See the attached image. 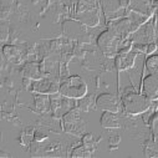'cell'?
<instances>
[{
    "label": "cell",
    "mask_w": 158,
    "mask_h": 158,
    "mask_svg": "<svg viewBox=\"0 0 158 158\" xmlns=\"http://www.w3.org/2000/svg\"><path fill=\"white\" fill-rule=\"evenodd\" d=\"M59 94L72 100H80L87 95V84L81 76L72 75L60 84Z\"/></svg>",
    "instance_id": "cell-2"
},
{
    "label": "cell",
    "mask_w": 158,
    "mask_h": 158,
    "mask_svg": "<svg viewBox=\"0 0 158 158\" xmlns=\"http://www.w3.org/2000/svg\"><path fill=\"white\" fill-rule=\"evenodd\" d=\"M78 108L82 112H89L92 108H96V97L94 95H86L85 97L78 100Z\"/></svg>",
    "instance_id": "cell-12"
},
{
    "label": "cell",
    "mask_w": 158,
    "mask_h": 158,
    "mask_svg": "<svg viewBox=\"0 0 158 158\" xmlns=\"http://www.w3.org/2000/svg\"><path fill=\"white\" fill-rule=\"evenodd\" d=\"M121 102L125 112L133 116L146 112L152 105V100L149 97H147L142 92H137L136 90H130L127 87L121 98Z\"/></svg>",
    "instance_id": "cell-1"
},
{
    "label": "cell",
    "mask_w": 158,
    "mask_h": 158,
    "mask_svg": "<svg viewBox=\"0 0 158 158\" xmlns=\"http://www.w3.org/2000/svg\"><path fill=\"white\" fill-rule=\"evenodd\" d=\"M141 92L149 97L152 101L157 100L158 96V73H148L143 77Z\"/></svg>",
    "instance_id": "cell-6"
},
{
    "label": "cell",
    "mask_w": 158,
    "mask_h": 158,
    "mask_svg": "<svg viewBox=\"0 0 158 158\" xmlns=\"http://www.w3.org/2000/svg\"><path fill=\"white\" fill-rule=\"evenodd\" d=\"M21 73L24 77L31 78V80H40L43 78V71L37 62H27L21 69Z\"/></svg>",
    "instance_id": "cell-10"
},
{
    "label": "cell",
    "mask_w": 158,
    "mask_h": 158,
    "mask_svg": "<svg viewBox=\"0 0 158 158\" xmlns=\"http://www.w3.org/2000/svg\"><path fill=\"white\" fill-rule=\"evenodd\" d=\"M3 55L8 61H16V59L20 56V51L14 45H5L3 48Z\"/></svg>",
    "instance_id": "cell-13"
},
{
    "label": "cell",
    "mask_w": 158,
    "mask_h": 158,
    "mask_svg": "<svg viewBox=\"0 0 158 158\" xmlns=\"http://www.w3.org/2000/svg\"><path fill=\"white\" fill-rule=\"evenodd\" d=\"M2 157H11V154H6V153L2 152Z\"/></svg>",
    "instance_id": "cell-20"
},
{
    "label": "cell",
    "mask_w": 158,
    "mask_h": 158,
    "mask_svg": "<svg viewBox=\"0 0 158 158\" xmlns=\"http://www.w3.org/2000/svg\"><path fill=\"white\" fill-rule=\"evenodd\" d=\"M100 123L102 128H106V130H117L121 127V121L118 118L117 113L111 112V111H103Z\"/></svg>",
    "instance_id": "cell-9"
},
{
    "label": "cell",
    "mask_w": 158,
    "mask_h": 158,
    "mask_svg": "<svg viewBox=\"0 0 158 158\" xmlns=\"http://www.w3.org/2000/svg\"><path fill=\"white\" fill-rule=\"evenodd\" d=\"M123 39L118 35L114 30L108 29L102 31L97 37V46L107 57H116L120 50V45Z\"/></svg>",
    "instance_id": "cell-3"
},
{
    "label": "cell",
    "mask_w": 158,
    "mask_h": 158,
    "mask_svg": "<svg viewBox=\"0 0 158 158\" xmlns=\"http://www.w3.org/2000/svg\"><path fill=\"white\" fill-rule=\"evenodd\" d=\"M120 142H121V137L120 136H112V137H110V139H108L110 149H116Z\"/></svg>",
    "instance_id": "cell-18"
},
{
    "label": "cell",
    "mask_w": 158,
    "mask_h": 158,
    "mask_svg": "<svg viewBox=\"0 0 158 158\" xmlns=\"http://www.w3.org/2000/svg\"><path fill=\"white\" fill-rule=\"evenodd\" d=\"M34 137H35V128L34 127H27L25 131H23L21 136L19 137V142L23 146H27V144H30V142L32 141Z\"/></svg>",
    "instance_id": "cell-14"
},
{
    "label": "cell",
    "mask_w": 158,
    "mask_h": 158,
    "mask_svg": "<svg viewBox=\"0 0 158 158\" xmlns=\"http://www.w3.org/2000/svg\"><path fill=\"white\" fill-rule=\"evenodd\" d=\"M121 105L122 102L113 94L103 92L96 97V108L101 111H111V112L118 113L121 112Z\"/></svg>",
    "instance_id": "cell-5"
},
{
    "label": "cell",
    "mask_w": 158,
    "mask_h": 158,
    "mask_svg": "<svg viewBox=\"0 0 158 158\" xmlns=\"http://www.w3.org/2000/svg\"><path fill=\"white\" fill-rule=\"evenodd\" d=\"M156 50H157V44H154V43H148L147 55H151V54H153V52H154Z\"/></svg>",
    "instance_id": "cell-19"
},
{
    "label": "cell",
    "mask_w": 158,
    "mask_h": 158,
    "mask_svg": "<svg viewBox=\"0 0 158 158\" xmlns=\"http://www.w3.org/2000/svg\"><path fill=\"white\" fill-rule=\"evenodd\" d=\"M91 154H92V152L90 149H87L84 144L75 147L73 151L71 152V157L72 158H76V157L77 158H86V157H90Z\"/></svg>",
    "instance_id": "cell-15"
},
{
    "label": "cell",
    "mask_w": 158,
    "mask_h": 158,
    "mask_svg": "<svg viewBox=\"0 0 158 158\" xmlns=\"http://www.w3.org/2000/svg\"><path fill=\"white\" fill-rule=\"evenodd\" d=\"M137 52L136 51H130V52H125V54H117L114 57V66L117 69V71H126L131 67H133L135 65V60H136Z\"/></svg>",
    "instance_id": "cell-8"
},
{
    "label": "cell",
    "mask_w": 158,
    "mask_h": 158,
    "mask_svg": "<svg viewBox=\"0 0 158 158\" xmlns=\"http://www.w3.org/2000/svg\"><path fill=\"white\" fill-rule=\"evenodd\" d=\"M146 69L149 73H158V55H151L146 60Z\"/></svg>",
    "instance_id": "cell-17"
},
{
    "label": "cell",
    "mask_w": 158,
    "mask_h": 158,
    "mask_svg": "<svg viewBox=\"0 0 158 158\" xmlns=\"http://www.w3.org/2000/svg\"><path fill=\"white\" fill-rule=\"evenodd\" d=\"M60 85L54 82L52 80L48 78H40V80H35L30 87V91L39 92V94H45V95H54L59 92Z\"/></svg>",
    "instance_id": "cell-7"
},
{
    "label": "cell",
    "mask_w": 158,
    "mask_h": 158,
    "mask_svg": "<svg viewBox=\"0 0 158 158\" xmlns=\"http://www.w3.org/2000/svg\"><path fill=\"white\" fill-rule=\"evenodd\" d=\"M81 112L78 107H73L62 116V128L65 132L73 136H81L85 132L86 123L81 118Z\"/></svg>",
    "instance_id": "cell-4"
},
{
    "label": "cell",
    "mask_w": 158,
    "mask_h": 158,
    "mask_svg": "<svg viewBox=\"0 0 158 158\" xmlns=\"http://www.w3.org/2000/svg\"><path fill=\"white\" fill-rule=\"evenodd\" d=\"M81 142H82V144H84L87 149H90L91 152H94V151L96 149V147H97V141L94 138V135H92V133H84Z\"/></svg>",
    "instance_id": "cell-16"
},
{
    "label": "cell",
    "mask_w": 158,
    "mask_h": 158,
    "mask_svg": "<svg viewBox=\"0 0 158 158\" xmlns=\"http://www.w3.org/2000/svg\"><path fill=\"white\" fill-rule=\"evenodd\" d=\"M34 105L39 112H46V111H49V108H51V100L45 94H40V95L35 96Z\"/></svg>",
    "instance_id": "cell-11"
}]
</instances>
